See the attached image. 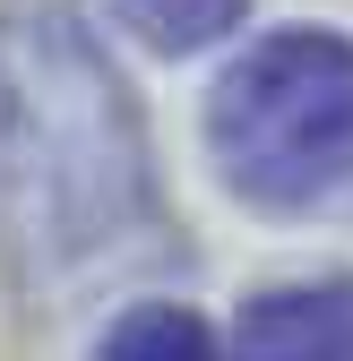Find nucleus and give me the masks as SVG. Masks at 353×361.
<instances>
[{
  "label": "nucleus",
  "instance_id": "f257e3e1",
  "mask_svg": "<svg viewBox=\"0 0 353 361\" xmlns=\"http://www.w3.org/2000/svg\"><path fill=\"white\" fill-rule=\"evenodd\" d=\"M0 215H18V250L35 258L95 250L147 215V138L129 121L121 78L86 52L69 18H35L9 43Z\"/></svg>",
  "mask_w": 353,
  "mask_h": 361
},
{
  "label": "nucleus",
  "instance_id": "f03ea898",
  "mask_svg": "<svg viewBox=\"0 0 353 361\" xmlns=\"http://www.w3.org/2000/svg\"><path fill=\"white\" fill-rule=\"evenodd\" d=\"M207 155L250 207H319L353 190V35L285 26L207 95Z\"/></svg>",
  "mask_w": 353,
  "mask_h": 361
},
{
  "label": "nucleus",
  "instance_id": "7ed1b4c3",
  "mask_svg": "<svg viewBox=\"0 0 353 361\" xmlns=\"http://www.w3.org/2000/svg\"><path fill=\"white\" fill-rule=\"evenodd\" d=\"M241 353H268V361H353V276L276 284V293L241 301Z\"/></svg>",
  "mask_w": 353,
  "mask_h": 361
},
{
  "label": "nucleus",
  "instance_id": "20e7f679",
  "mask_svg": "<svg viewBox=\"0 0 353 361\" xmlns=\"http://www.w3.org/2000/svg\"><path fill=\"white\" fill-rule=\"evenodd\" d=\"M112 9L147 52H207L250 18V0H112Z\"/></svg>",
  "mask_w": 353,
  "mask_h": 361
},
{
  "label": "nucleus",
  "instance_id": "39448f33",
  "mask_svg": "<svg viewBox=\"0 0 353 361\" xmlns=\"http://www.w3.org/2000/svg\"><path fill=\"white\" fill-rule=\"evenodd\" d=\"M207 344H215V336H207L198 310H164V301L129 310V319H112V327L95 336V353H121V361H138V353H181V361H198Z\"/></svg>",
  "mask_w": 353,
  "mask_h": 361
}]
</instances>
